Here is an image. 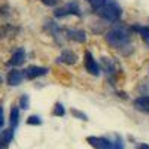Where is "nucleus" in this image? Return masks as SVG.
I'll return each instance as SVG.
<instances>
[{
	"instance_id": "1",
	"label": "nucleus",
	"mask_w": 149,
	"mask_h": 149,
	"mask_svg": "<svg viewBox=\"0 0 149 149\" xmlns=\"http://www.w3.org/2000/svg\"><path fill=\"white\" fill-rule=\"evenodd\" d=\"M104 40L112 48L122 49V48H125L130 43L131 36H130V31L127 29H124V27H113V29H110L106 33Z\"/></svg>"
},
{
	"instance_id": "2",
	"label": "nucleus",
	"mask_w": 149,
	"mask_h": 149,
	"mask_svg": "<svg viewBox=\"0 0 149 149\" xmlns=\"http://www.w3.org/2000/svg\"><path fill=\"white\" fill-rule=\"evenodd\" d=\"M94 12L100 18H103L106 21H110V22L118 21L121 18V15H122V9L119 8V5L115 2V0H107L104 5L94 9Z\"/></svg>"
},
{
	"instance_id": "3",
	"label": "nucleus",
	"mask_w": 149,
	"mask_h": 149,
	"mask_svg": "<svg viewBox=\"0 0 149 149\" xmlns=\"http://www.w3.org/2000/svg\"><path fill=\"white\" fill-rule=\"evenodd\" d=\"M70 15H74V17H81L82 12H81V8L78 3L74 2H70L67 5H64L63 8H58L54 10V17L55 18H64V17H70Z\"/></svg>"
},
{
	"instance_id": "4",
	"label": "nucleus",
	"mask_w": 149,
	"mask_h": 149,
	"mask_svg": "<svg viewBox=\"0 0 149 149\" xmlns=\"http://www.w3.org/2000/svg\"><path fill=\"white\" fill-rule=\"evenodd\" d=\"M84 66L86 69V72L91 73L93 76H98L100 74V66L95 61V58L93 57V54L90 51H85V55H84Z\"/></svg>"
},
{
	"instance_id": "5",
	"label": "nucleus",
	"mask_w": 149,
	"mask_h": 149,
	"mask_svg": "<svg viewBox=\"0 0 149 149\" xmlns=\"http://www.w3.org/2000/svg\"><path fill=\"white\" fill-rule=\"evenodd\" d=\"M49 72L48 67H40V66H29L26 70H24V78L27 79H36V78H40L45 76V74Z\"/></svg>"
},
{
	"instance_id": "6",
	"label": "nucleus",
	"mask_w": 149,
	"mask_h": 149,
	"mask_svg": "<svg viewBox=\"0 0 149 149\" xmlns=\"http://www.w3.org/2000/svg\"><path fill=\"white\" fill-rule=\"evenodd\" d=\"M88 142L94 149H112V142L106 137H97V136H90L86 137Z\"/></svg>"
},
{
	"instance_id": "7",
	"label": "nucleus",
	"mask_w": 149,
	"mask_h": 149,
	"mask_svg": "<svg viewBox=\"0 0 149 149\" xmlns=\"http://www.w3.org/2000/svg\"><path fill=\"white\" fill-rule=\"evenodd\" d=\"M22 79H24V72H21V70H18V69H12V70L8 73L6 82H8V85H10V86H17V85H19V84L22 82Z\"/></svg>"
},
{
	"instance_id": "8",
	"label": "nucleus",
	"mask_w": 149,
	"mask_h": 149,
	"mask_svg": "<svg viewBox=\"0 0 149 149\" xmlns=\"http://www.w3.org/2000/svg\"><path fill=\"white\" fill-rule=\"evenodd\" d=\"M133 106H134L136 110L143 112V113H148V115H149V95L137 97V98L133 102Z\"/></svg>"
},
{
	"instance_id": "9",
	"label": "nucleus",
	"mask_w": 149,
	"mask_h": 149,
	"mask_svg": "<svg viewBox=\"0 0 149 149\" xmlns=\"http://www.w3.org/2000/svg\"><path fill=\"white\" fill-rule=\"evenodd\" d=\"M24 61H26V51H24V48H18L17 51L12 54L10 60H9V64L10 66H21Z\"/></svg>"
},
{
	"instance_id": "10",
	"label": "nucleus",
	"mask_w": 149,
	"mask_h": 149,
	"mask_svg": "<svg viewBox=\"0 0 149 149\" xmlns=\"http://www.w3.org/2000/svg\"><path fill=\"white\" fill-rule=\"evenodd\" d=\"M76 60H78V57L74 55V52H72L70 49H64V51L61 52V55L58 57V61H60V63L67 64V66L74 64V63H76Z\"/></svg>"
},
{
	"instance_id": "11",
	"label": "nucleus",
	"mask_w": 149,
	"mask_h": 149,
	"mask_svg": "<svg viewBox=\"0 0 149 149\" xmlns=\"http://www.w3.org/2000/svg\"><path fill=\"white\" fill-rule=\"evenodd\" d=\"M66 34H67V39L74 40V42H78V43H84L86 40V34L82 30H67Z\"/></svg>"
},
{
	"instance_id": "12",
	"label": "nucleus",
	"mask_w": 149,
	"mask_h": 149,
	"mask_svg": "<svg viewBox=\"0 0 149 149\" xmlns=\"http://www.w3.org/2000/svg\"><path fill=\"white\" fill-rule=\"evenodd\" d=\"M9 122H10V128H17L19 124V107L18 106H12L10 109V116H9Z\"/></svg>"
},
{
	"instance_id": "13",
	"label": "nucleus",
	"mask_w": 149,
	"mask_h": 149,
	"mask_svg": "<svg viewBox=\"0 0 149 149\" xmlns=\"http://www.w3.org/2000/svg\"><path fill=\"white\" fill-rule=\"evenodd\" d=\"M102 66H103V70H104L106 73H109V74L115 73V61H112L110 58L103 57V58H102Z\"/></svg>"
},
{
	"instance_id": "14",
	"label": "nucleus",
	"mask_w": 149,
	"mask_h": 149,
	"mask_svg": "<svg viewBox=\"0 0 149 149\" xmlns=\"http://www.w3.org/2000/svg\"><path fill=\"white\" fill-rule=\"evenodd\" d=\"M12 139H14V128H8L2 133V142H3V146L5 149L9 146V143L12 142Z\"/></svg>"
},
{
	"instance_id": "15",
	"label": "nucleus",
	"mask_w": 149,
	"mask_h": 149,
	"mask_svg": "<svg viewBox=\"0 0 149 149\" xmlns=\"http://www.w3.org/2000/svg\"><path fill=\"white\" fill-rule=\"evenodd\" d=\"M131 30L133 31H136V33H139L145 40H149V27H146V26H134L131 27Z\"/></svg>"
},
{
	"instance_id": "16",
	"label": "nucleus",
	"mask_w": 149,
	"mask_h": 149,
	"mask_svg": "<svg viewBox=\"0 0 149 149\" xmlns=\"http://www.w3.org/2000/svg\"><path fill=\"white\" fill-rule=\"evenodd\" d=\"M52 113H54L55 116H64V115H66V109H64L63 103H60V102H57V103L54 104V109H52Z\"/></svg>"
},
{
	"instance_id": "17",
	"label": "nucleus",
	"mask_w": 149,
	"mask_h": 149,
	"mask_svg": "<svg viewBox=\"0 0 149 149\" xmlns=\"http://www.w3.org/2000/svg\"><path fill=\"white\" fill-rule=\"evenodd\" d=\"M29 106H30V100H29V95H27V94L21 95V97H19V107L26 110V109H29Z\"/></svg>"
},
{
	"instance_id": "18",
	"label": "nucleus",
	"mask_w": 149,
	"mask_h": 149,
	"mask_svg": "<svg viewBox=\"0 0 149 149\" xmlns=\"http://www.w3.org/2000/svg\"><path fill=\"white\" fill-rule=\"evenodd\" d=\"M27 124H29V125H40L42 119H40V116H37V115H31V116H29Z\"/></svg>"
},
{
	"instance_id": "19",
	"label": "nucleus",
	"mask_w": 149,
	"mask_h": 149,
	"mask_svg": "<svg viewBox=\"0 0 149 149\" xmlns=\"http://www.w3.org/2000/svg\"><path fill=\"white\" fill-rule=\"evenodd\" d=\"M70 112H72V115H73L74 118H78V119H81V121H88V116H86V115L84 113V112L76 110V109H72Z\"/></svg>"
},
{
	"instance_id": "20",
	"label": "nucleus",
	"mask_w": 149,
	"mask_h": 149,
	"mask_svg": "<svg viewBox=\"0 0 149 149\" xmlns=\"http://www.w3.org/2000/svg\"><path fill=\"white\" fill-rule=\"evenodd\" d=\"M86 2H88L94 9H97V8H100L102 5H104V3L107 2V0H86Z\"/></svg>"
},
{
	"instance_id": "21",
	"label": "nucleus",
	"mask_w": 149,
	"mask_h": 149,
	"mask_svg": "<svg viewBox=\"0 0 149 149\" xmlns=\"http://www.w3.org/2000/svg\"><path fill=\"white\" fill-rule=\"evenodd\" d=\"M112 149H124V143L121 137H116V142L112 143Z\"/></svg>"
},
{
	"instance_id": "22",
	"label": "nucleus",
	"mask_w": 149,
	"mask_h": 149,
	"mask_svg": "<svg viewBox=\"0 0 149 149\" xmlns=\"http://www.w3.org/2000/svg\"><path fill=\"white\" fill-rule=\"evenodd\" d=\"M40 2L43 3V5H46V6H55V5H58V2L60 0H40Z\"/></svg>"
},
{
	"instance_id": "23",
	"label": "nucleus",
	"mask_w": 149,
	"mask_h": 149,
	"mask_svg": "<svg viewBox=\"0 0 149 149\" xmlns=\"http://www.w3.org/2000/svg\"><path fill=\"white\" fill-rule=\"evenodd\" d=\"M5 124V113H3V107H0V128L3 127Z\"/></svg>"
},
{
	"instance_id": "24",
	"label": "nucleus",
	"mask_w": 149,
	"mask_h": 149,
	"mask_svg": "<svg viewBox=\"0 0 149 149\" xmlns=\"http://www.w3.org/2000/svg\"><path fill=\"white\" fill-rule=\"evenodd\" d=\"M137 149H149V145H146V143H140V145L137 146Z\"/></svg>"
},
{
	"instance_id": "25",
	"label": "nucleus",
	"mask_w": 149,
	"mask_h": 149,
	"mask_svg": "<svg viewBox=\"0 0 149 149\" xmlns=\"http://www.w3.org/2000/svg\"><path fill=\"white\" fill-rule=\"evenodd\" d=\"M0 149H5V146H3V142H2V134H0Z\"/></svg>"
},
{
	"instance_id": "26",
	"label": "nucleus",
	"mask_w": 149,
	"mask_h": 149,
	"mask_svg": "<svg viewBox=\"0 0 149 149\" xmlns=\"http://www.w3.org/2000/svg\"><path fill=\"white\" fill-rule=\"evenodd\" d=\"M0 84H2V76H0Z\"/></svg>"
}]
</instances>
